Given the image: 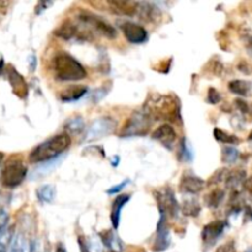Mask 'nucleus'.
Here are the masks:
<instances>
[{"instance_id":"nucleus-1","label":"nucleus","mask_w":252,"mask_h":252,"mask_svg":"<svg viewBox=\"0 0 252 252\" xmlns=\"http://www.w3.org/2000/svg\"><path fill=\"white\" fill-rule=\"evenodd\" d=\"M144 112L152 117L153 121H166V122L182 123L181 101L176 95L154 94L149 96L144 103Z\"/></svg>"},{"instance_id":"nucleus-2","label":"nucleus","mask_w":252,"mask_h":252,"mask_svg":"<svg viewBox=\"0 0 252 252\" xmlns=\"http://www.w3.org/2000/svg\"><path fill=\"white\" fill-rule=\"evenodd\" d=\"M70 144L71 139L68 133L51 137L33 148V150L29 155L30 162L43 164V162L57 159L63 155V153L70 147Z\"/></svg>"},{"instance_id":"nucleus-3","label":"nucleus","mask_w":252,"mask_h":252,"mask_svg":"<svg viewBox=\"0 0 252 252\" xmlns=\"http://www.w3.org/2000/svg\"><path fill=\"white\" fill-rule=\"evenodd\" d=\"M51 69L58 81H80L86 78L85 68L66 52H58L52 58Z\"/></svg>"},{"instance_id":"nucleus-4","label":"nucleus","mask_w":252,"mask_h":252,"mask_svg":"<svg viewBox=\"0 0 252 252\" xmlns=\"http://www.w3.org/2000/svg\"><path fill=\"white\" fill-rule=\"evenodd\" d=\"M27 176V167L22 160L10 158L0 172V182L5 189H16L24 182Z\"/></svg>"},{"instance_id":"nucleus-5","label":"nucleus","mask_w":252,"mask_h":252,"mask_svg":"<svg viewBox=\"0 0 252 252\" xmlns=\"http://www.w3.org/2000/svg\"><path fill=\"white\" fill-rule=\"evenodd\" d=\"M154 121L144 111H137L133 112L132 116L127 120L123 128L120 132L121 138H132V137H144L152 129Z\"/></svg>"},{"instance_id":"nucleus-6","label":"nucleus","mask_w":252,"mask_h":252,"mask_svg":"<svg viewBox=\"0 0 252 252\" xmlns=\"http://www.w3.org/2000/svg\"><path fill=\"white\" fill-rule=\"evenodd\" d=\"M160 213L165 214L166 218L176 219L180 213V204L175 197L174 191L170 187H162L154 192Z\"/></svg>"},{"instance_id":"nucleus-7","label":"nucleus","mask_w":252,"mask_h":252,"mask_svg":"<svg viewBox=\"0 0 252 252\" xmlns=\"http://www.w3.org/2000/svg\"><path fill=\"white\" fill-rule=\"evenodd\" d=\"M78 19L79 21L83 22L84 25L91 27L94 31L102 34V36L107 37V38L113 39L117 37V30H116L112 25L108 24L106 20H103L102 17L97 16V15L91 14V12L89 11H83L79 14Z\"/></svg>"},{"instance_id":"nucleus-8","label":"nucleus","mask_w":252,"mask_h":252,"mask_svg":"<svg viewBox=\"0 0 252 252\" xmlns=\"http://www.w3.org/2000/svg\"><path fill=\"white\" fill-rule=\"evenodd\" d=\"M116 127H117V122L112 117L97 118L89 126L85 134V140L86 142H93V140H98L108 137L115 132Z\"/></svg>"},{"instance_id":"nucleus-9","label":"nucleus","mask_w":252,"mask_h":252,"mask_svg":"<svg viewBox=\"0 0 252 252\" xmlns=\"http://www.w3.org/2000/svg\"><path fill=\"white\" fill-rule=\"evenodd\" d=\"M226 228H228V221L226 220H214L204 225L202 229L201 236L206 249H211L212 246H214V244L221 238Z\"/></svg>"},{"instance_id":"nucleus-10","label":"nucleus","mask_w":252,"mask_h":252,"mask_svg":"<svg viewBox=\"0 0 252 252\" xmlns=\"http://www.w3.org/2000/svg\"><path fill=\"white\" fill-rule=\"evenodd\" d=\"M171 244V236H170V229L167 225V218L165 214L160 213V219L157 226V236L153 244V251L162 252L167 250Z\"/></svg>"},{"instance_id":"nucleus-11","label":"nucleus","mask_w":252,"mask_h":252,"mask_svg":"<svg viewBox=\"0 0 252 252\" xmlns=\"http://www.w3.org/2000/svg\"><path fill=\"white\" fill-rule=\"evenodd\" d=\"M123 34L129 43L142 44L148 41V31L139 24L132 21H125L121 25Z\"/></svg>"},{"instance_id":"nucleus-12","label":"nucleus","mask_w":252,"mask_h":252,"mask_svg":"<svg viewBox=\"0 0 252 252\" xmlns=\"http://www.w3.org/2000/svg\"><path fill=\"white\" fill-rule=\"evenodd\" d=\"M6 73L7 80H9L10 85H11L12 93H14L19 98H22V100L26 98L27 95H29V85H27L24 76H22L12 65L7 66Z\"/></svg>"},{"instance_id":"nucleus-13","label":"nucleus","mask_w":252,"mask_h":252,"mask_svg":"<svg viewBox=\"0 0 252 252\" xmlns=\"http://www.w3.org/2000/svg\"><path fill=\"white\" fill-rule=\"evenodd\" d=\"M204 186H206V182L201 177L196 176L192 172H186L182 176L179 187L181 193L187 194V196H196L204 189Z\"/></svg>"},{"instance_id":"nucleus-14","label":"nucleus","mask_w":252,"mask_h":252,"mask_svg":"<svg viewBox=\"0 0 252 252\" xmlns=\"http://www.w3.org/2000/svg\"><path fill=\"white\" fill-rule=\"evenodd\" d=\"M176 132H175L174 127L169 123H164V125L160 126L159 128L155 129V132L152 134V139L155 142L160 143L161 145H164L165 148H167L169 150H172L174 148L175 142H176Z\"/></svg>"},{"instance_id":"nucleus-15","label":"nucleus","mask_w":252,"mask_h":252,"mask_svg":"<svg viewBox=\"0 0 252 252\" xmlns=\"http://www.w3.org/2000/svg\"><path fill=\"white\" fill-rule=\"evenodd\" d=\"M135 16L145 22H157L161 19V10L153 2H137Z\"/></svg>"},{"instance_id":"nucleus-16","label":"nucleus","mask_w":252,"mask_h":252,"mask_svg":"<svg viewBox=\"0 0 252 252\" xmlns=\"http://www.w3.org/2000/svg\"><path fill=\"white\" fill-rule=\"evenodd\" d=\"M54 34L61 38L65 39V41H70L71 38H78V39H86L88 37H91L90 34H86L84 32H81L78 27L75 26V24H73L69 20H65L58 29L56 30Z\"/></svg>"},{"instance_id":"nucleus-17","label":"nucleus","mask_w":252,"mask_h":252,"mask_svg":"<svg viewBox=\"0 0 252 252\" xmlns=\"http://www.w3.org/2000/svg\"><path fill=\"white\" fill-rule=\"evenodd\" d=\"M106 5L113 14L123 15V16H135L137 14V2L112 0L106 2Z\"/></svg>"},{"instance_id":"nucleus-18","label":"nucleus","mask_w":252,"mask_h":252,"mask_svg":"<svg viewBox=\"0 0 252 252\" xmlns=\"http://www.w3.org/2000/svg\"><path fill=\"white\" fill-rule=\"evenodd\" d=\"M100 240L102 243L103 248L107 249L108 251L111 252H123V246L122 241L121 239L118 238L117 235L115 234L113 230H103L100 233Z\"/></svg>"},{"instance_id":"nucleus-19","label":"nucleus","mask_w":252,"mask_h":252,"mask_svg":"<svg viewBox=\"0 0 252 252\" xmlns=\"http://www.w3.org/2000/svg\"><path fill=\"white\" fill-rule=\"evenodd\" d=\"M88 88L84 85H70L61 91L59 98L63 102H75L88 94Z\"/></svg>"},{"instance_id":"nucleus-20","label":"nucleus","mask_w":252,"mask_h":252,"mask_svg":"<svg viewBox=\"0 0 252 252\" xmlns=\"http://www.w3.org/2000/svg\"><path fill=\"white\" fill-rule=\"evenodd\" d=\"M130 194H121L116 197V199L112 203V209H111V223H112L113 229L117 230L121 220V213L126 204L129 202Z\"/></svg>"},{"instance_id":"nucleus-21","label":"nucleus","mask_w":252,"mask_h":252,"mask_svg":"<svg viewBox=\"0 0 252 252\" xmlns=\"http://www.w3.org/2000/svg\"><path fill=\"white\" fill-rule=\"evenodd\" d=\"M179 160L182 162H192L194 160V149L191 142L184 137L179 144V152H177Z\"/></svg>"},{"instance_id":"nucleus-22","label":"nucleus","mask_w":252,"mask_h":252,"mask_svg":"<svg viewBox=\"0 0 252 252\" xmlns=\"http://www.w3.org/2000/svg\"><path fill=\"white\" fill-rule=\"evenodd\" d=\"M180 209H182V213L186 217L197 218L201 213V204L197 201V198H194V196H189V198L185 199L184 204L182 207H180Z\"/></svg>"},{"instance_id":"nucleus-23","label":"nucleus","mask_w":252,"mask_h":252,"mask_svg":"<svg viewBox=\"0 0 252 252\" xmlns=\"http://www.w3.org/2000/svg\"><path fill=\"white\" fill-rule=\"evenodd\" d=\"M56 189L52 185H43V186L38 187V189L36 191L37 199L41 202L42 204H48L52 203L56 198Z\"/></svg>"},{"instance_id":"nucleus-24","label":"nucleus","mask_w":252,"mask_h":252,"mask_svg":"<svg viewBox=\"0 0 252 252\" xmlns=\"http://www.w3.org/2000/svg\"><path fill=\"white\" fill-rule=\"evenodd\" d=\"M246 180V172L244 170H234L226 174L225 176V185L228 189H231L235 191L239 185L244 184Z\"/></svg>"},{"instance_id":"nucleus-25","label":"nucleus","mask_w":252,"mask_h":252,"mask_svg":"<svg viewBox=\"0 0 252 252\" xmlns=\"http://www.w3.org/2000/svg\"><path fill=\"white\" fill-rule=\"evenodd\" d=\"M65 130L70 134H80L85 129V122L81 116H74L65 122Z\"/></svg>"},{"instance_id":"nucleus-26","label":"nucleus","mask_w":252,"mask_h":252,"mask_svg":"<svg viewBox=\"0 0 252 252\" xmlns=\"http://www.w3.org/2000/svg\"><path fill=\"white\" fill-rule=\"evenodd\" d=\"M213 135H214V138H216V140H218V142H220V143H224V144L231 145V147L240 144V139H239L236 135L229 134L228 132H225V130H221L220 128H214Z\"/></svg>"},{"instance_id":"nucleus-27","label":"nucleus","mask_w":252,"mask_h":252,"mask_svg":"<svg viewBox=\"0 0 252 252\" xmlns=\"http://www.w3.org/2000/svg\"><path fill=\"white\" fill-rule=\"evenodd\" d=\"M228 88L230 90V93L235 94L238 96H243V97L248 96L249 93H250V84L246 80H239V79H236V80H233L229 83Z\"/></svg>"},{"instance_id":"nucleus-28","label":"nucleus","mask_w":252,"mask_h":252,"mask_svg":"<svg viewBox=\"0 0 252 252\" xmlns=\"http://www.w3.org/2000/svg\"><path fill=\"white\" fill-rule=\"evenodd\" d=\"M224 197H225V192L221 189H216L206 197V204L208 206V208H218L221 204V202L224 201Z\"/></svg>"},{"instance_id":"nucleus-29","label":"nucleus","mask_w":252,"mask_h":252,"mask_svg":"<svg viewBox=\"0 0 252 252\" xmlns=\"http://www.w3.org/2000/svg\"><path fill=\"white\" fill-rule=\"evenodd\" d=\"M63 158H64V155H62V157L57 158V159L51 160V161H47V162H43V164H41L38 167H37L36 170H34V172H33V175H32V176H34L36 174H37V176H44V175L48 174L49 171H52L54 167L58 166V165L62 162V160H63Z\"/></svg>"},{"instance_id":"nucleus-30","label":"nucleus","mask_w":252,"mask_h":252,"mask_svg":"<svg viewBox=\"0 0 252 252\" xmlns=\"http://www.w3.org/2000/svg\"><path fill=\"white\" fill-rule=\"evenodd\" d=\"M14 240V228H7L0 233V252H7Z\"/></svg>"},{"instance_id":"nucleus-31","label":"nucleus","mask_w":252,"mask_h":252,"mask_svg":"<svg viewBox=\"0 0 252 252\" xmlns=\"http://www.w3.org/2000/svg\"><path fill=\"white\" fill-rule=\"evenodd\" d=\"M239 155H240V153L235 147L228 145L221 150V161L225 162V164H234L239 159Z\"/></svg>"},{"instance_id":"nucleus-32","label":"nucleus","mask_w":252,"mask_h":252,"mask_svg":"<svg viewBox=\"0 0 252 252\" xmlns=\"http://www.w3.org/2000/svg\"><path fill=\"white\" fill-rule=\"evenodd\" d=\"M27 250V241L22 234L15 235L12 240L11 246H10V252H26Z\"/></svg>"},{"instance_id":"nucleus-33","label":"nucleus","mask_w":252,"mask_h":252,"mask_svg":"<svg viewBox=\"0 0 252 252\" xmlns=\"http://www.w3.org/2000/svg\"><path fill=\"white\" fill-rule=\"evenodd\" d=\"M86 245H88V249L90 252H103V245L101 243L100 238H91L90 240L86 241Z\"/></svg>"},{"instance_id":"nucleus-34","label":"nucleus","mask_w":252,"mask_h":252,"mask_svg":"<svg viewBox=\"0 0 252 252\" xmlns=\"http://www.w3.org/2000/svg\"><path fill=\"white\" fill-rule=\"evenodd\" d=\"M221 101V95L216 88H209L208 95H207V102L211 105H217Z\"/></svg>"},{"instance_id":"nucleus-35","label":"nucleus","mask_w":252,"mask_h":252,"mask_svg":"<svg viewBox=\"0 0 252 252\" xmlns=\"http://www.w3.org/2000/svg\"><path fill=\"white\" fill-rule=\"evenodd\" d=\"M226 174H228V171H226L225 169L218 170V171H217L216 174L211 177V180L208 181V185L209 186H212V185H218L219 182L224 181V180H225Z\"/></svg>"},{"instance_id":"nucleus-36","label":"nucleus","mask_w":252,"mask_h":252,"mask_svg":"<svg viewBox=\"0 0 252 252\" xmlns=\"http://www.w3.org/2000/svg\"><path fill=\"white\" fill-rule=\"evenodd\" d=\"M129 184H130V180H125V181H122V182H121V184L115 185V186H112V187H111V189H108L107 191H106V193L110 194V196H113V194L120 193V192L122 191V189H125V187H127Z\"/></svg>"},{"instance_id":"nucleus-37","label":"nucleus","mask_w":252,"mask_h":252,"mask_svg":"<svg viewBox=\"0 0 252 252\" xmlns=\"http://www.w3.org/2000/svg\"><path fill=\"white\" fill-rule=\"evenodd\" d=\"M216 252H238L235 246V241L230 240L228 241V243L223 244V245H220L218 249H217Z\"/></svg>"},{"instance_id":"nucleus-38","label":"nucleus","mask_w":252,"mask_h":252,"mask_svg":"<svg viewBox=\"0 0 252 252\" xmlns=\"http://www.w3.org/2000/svg\"><path fill=\"white\" fill-rule=\"evenodd\" d=\"M108 91H110V89H106V90H105V88L97 89V90H96V91H94V94H93V96H91V98H93L94 102H98V101H101L103 97H105L106 95H107Z\"/></svg>"},{"instance_id":"nucleus-39","label":"nucleus","mask_w":252,"mask_h":252,"mask_svg":"<svg viewBox=\"0 0 252 252\" xmlns=\"http://www.w3.org/2000/svg\"><path fill=\"white\" fill-rule=\"evenodd\" d=\"M7 221H9V214L5 211H0V233L6 229Z\"/></svg>"},{"instance_id":"nucleus-40","label":"nucleus","mask_w":252,"mask_h":252,"mask_svg":"<svg viewBox=\"0 0 252 252\" xmlns=\"http://www.w3.org/2000/svg\"><path fill=\"white\" fill-rule=\"evenodd\" d=\"M235 105H236V107H238L243 113H248L249 111H250V107H249L248 102H246V101H244L243 98H238V100L235 101Z\"/></svg>"},{"instance_id":"nucleus-41","label":"nucleus","mask_w":252,"mask_h":252,"mask_svg":"<svg viewBox=\"0 0 252 252\" xmlns=\"http://www.w3.org/2000/svg\"><path fill=\"white\" fill-rule=\"evenodd\" d=\"M53 4V2H51V1H39L38 4L36 5V15H39V14H42V12L44 11V10H47L48 9L49 6H51V5Z\"/></svg>"},{"instance_id":"nucleus-42","label":"nucleus","mask_w":252,"mask_h":252,"mask_svg":"<svg viewBox=\"0 0 252 252\" xmlns=\"http://www.w3.org/2000/svg\"><path fill=\"white\" fill-rule=\"evenodd\" d=\"M243 185H244V189H245L250 196H252V176L246 177V180L244 181Z\"/></svg>"},{"instance_id":"nucleus-43","label":"nucleus","mask_w":252,"mask_h":252,"mask_svg":"<svg viewBox=\"0 0 252 252\" xmlns=\"http://www.w3.org/2000/svg\"><path fill=\"white\" fill-rule=\"evenodd\" d=\"M29 252H42L41 251V244L38 240H32L30 243V250Z\"/></svg>"},{"instance_id":"nucleus-44","label":"nucleus","mask_w":252,"mask_h":252,"mask_svg":"<svg viewBox=\"0 0 252 252\" xmlns=\"http://www.w3.org/2000/svg\"><path fill=\"white\" fill-rule=\"evenodd\" d=\"M78 244H79V249H80V252H90L88 249V245H86V240H84L81 236L78 238Z\"/></svg>"},{"instance_id":"nucleus-45","label":"nucleus","mask_w":252,"mask_h":252,"mask_svg":"<svg viewBox=\"0 0 252 252\" xmlns=\"http://www.w3.org/2000/svg\"><path fill=\"white\" fill-rule=\"evenodd\" d=\"M29 63H30V70H31V71L36 70L37 59H36V56H34V54H32V56H30Z\"/></svg>"},{"instance_id":"nucleus-46","label":"nucleus","mask_w":252,"mask_h":252,"mask_svg":"<svg viewBox=\"0 0 252 252\" xmlns=\"http://www.w3.org/2000/svg\"><path fill=\"white\" fill-rule=\"evenodd\" d=\"M56 252H68V251H66V249L64 248L63 244L59 243V244H57V246H56Z\"/></svg>"},{"instance_id":"nucleus-47","label":"nucleus","mask_w":252,"mask_h":252,"mask_svg":"<svg viewBox=\"0 0 252 252\" xmlns=\"http://www.w3.org/2000/svg\"><path fill=\"white\" fill-rule=\"evenodd\" d=\"M245 216H246V218H249L250 220H252V208H251V207H246V208H245Z\"/></svg>"},{"instance_id":"nucleus-48","label":"nucleus","mask_w":252,"mask_h":252,"mask_svg":"<svg viewBox=\"0 0 252 252\" xmlns=\"http://www.w3.org/2000/svg\"><path fill=\"white\" fill-rule=\"evenodd\" d=\"M118 164H120V157H113L112 159V166L117 167Z\"/></svg>"},{"instance_id":"nucleus-49","label":"nucleus","mask_w":252,"mask_h":252,"mask_svg":"<svg viewBox=\"0 0 252 252\" xmlns=\"http://www.w3.org/2000/svg\"><path fill=\"white\" fill-rule=\"evenodd\" d=\"M2 68H4V61H2V59H0V74H1Z\"/></svg>"},{"instance_id":"nucleus-50","label":"nucleus","mask_w":252,"mask_h":252,"mask_svg":"<svg viewBox=\"0 0 252 252\" xmlns=\"http://www.w3.org/2000/svg\"><path fill=\"white\" fill-rule=\"evenodd\" d=\"M2 159H4V154H2V153H0V165H1Z\"/></svg>"},{"instance_id":"nucleus-51","label":"nucleus","mask_w":252,"mask_h":252,"mask_svg":"<svg viewBox=\"0 0 252 252\" xmlns=\"http://www.w3.org/2000/svg\"><path fill=\"white\" fill-rule=\"evenodd\" d=\"M248 139H249V140H252V130H251L250 134H249V138H248Z\"/></svg>"},{"instance_id":"nucleus-52","label":"nucleus","mask_w":252,"mask_h":252,"mask_svg":"<svg viewBox=\"0 0 252 252\" xmlns=\"http://www.w3.org/2000/svg\"><path fill=\"white\" fill-rule=\"evenodd\" d=\"M250 49L252 51V38H251V41H250Z\"/></svg>"},{"instance_id":"nucleus-53","label":"nucleus","mask_w":252,"mask_h":252,"mask_svg":"<svg viewBox=\"0 0 252 252\" xmlns=\"http://www.w3.org/2000/svg\"><path fill=\"white\" fill-rule=\"evenodd\" d=\"M245 252H252V249H249V250H246Z\"/></svg>"},{"instance_id":"nucleus-54","label":"nucleus","mask_w":252,"mask_h":252,"mask_svg":"<svg viewBox=\"0 0 252 252\" xmlns=\"http://www.w3.org/2000/svg\"><path fill=\"white\" fill-rule=\"evenodd\" d=\"M250 111H251V112H252V106H251V108H250Z\"/></svg>"}]
</instances>
